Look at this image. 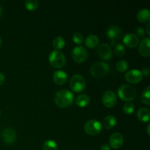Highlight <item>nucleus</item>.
<instances>
[{
  "mask_svg": "<svg viewBox=\"0 0 150 150\" xmlns=\"http://www.w3.org/2000/svg\"><path fill=\"white\" fill-rule=\"evenodd\" d=\"M98 56L104 60H109L112 57V50L107 43H102L98 46L97 50Z\"/></svg>",
  "mask_w": 150,
  "mask_h": 150,
  "instance_id": "nucleus-12",
  "label": "nucleus"
},
{
  "mask_svg": "<svg viewBox=\"0 0 150 150\" xmlns=\"http://www.w3.org/2000/svg\"><path fill=\"white\" fill-rule=\"evenodd\" d=\"M100 150H111V148H110V146L108 144H103L102 146H100Z\"/></svg>",
  "mask_w": 150,
  "mask_h": 150,
  "instance_id": "nucleus-32",
  "label": "nucleus"
},
{
  "mask_svg": "<svg viewBox=\"0 0 150 150\" xmlns=\"http://www.w3.org/2000/svg\"><path fill=\"white\" fill-rule=\"evenodd\" d=\"M54 81L58 85H62L67 81V74L64 71L61 70H57L53 75Z\"/></svg>",
  "mask_w": 150,
  "mask_h": 150,
  "instance_id": "nucleus-16",
  "label": "nucleus"
},
{
  "mask_svg": "<svg viewBox=\"0 0 150 150\" xmlns=\"http://www.w3.org/2000/svg\"><path fill=\"white\" fill-rule=\"evenodd\" d=\"M122 35V32L121 28L117 25H112L109 26L107 30V36L111 40L113 45H114V42H116L121 38Z\"/></svg>",
  "mask_w": 150,
  "mask_h": 150,
  "instance_id": "nucleus-10",
  "label": "nucleus"
},
{
  "mask_svg": "<svg viewBox=\"0 0 150 150\" xmlns=\"http://www.w3.org/2000/svg\"><path fill=\"white\" fill-rule=\"evenodd\" d=\"M72 57L77 63H82L86 61L88 57L87 50L81 45L76 46L72 51Z\"/></svg>",
  "mask_w": 150,
  "mask_h": 150,
  "instance_id": "nucleus-7",
  "label": "nucleus"
},
{
  "mask_svg": "<svg viewBox=\"0 0 150 150\" xmlns=\"http://www.w3.org/2000/svg\"><path fill=\"white\" fill-rule=\"evenodd\" d=\"M137 117L141 122H148L150 120V111L147 108H141L137 111Z\"/></svg>",
  "mask_w": 150,
  "mask_h": 150,
  "instance_id": "nucleus-17",
  "label": "nucleus"
},
{
  "mask_svg": "<svg viewBox=\"0 0 150 150\" xmlns=\"http://www.w3.org/2000/svg\"><path fill=\"white\" fill-rule=\"evenodd\" d=\"M123 42L129 48H136L139 43V38L133 33H127L123 37Z\"/></svg>",
  "mask_w": 150,
  "mask_h": 150,
  "instance_id": "nucleus-13",
  "label": "nucleus"
},
{
  "mask_svg": "<svg viewBox=\"0 0 150 150\" xmlns=\"http://www.w3.org/2000/svg\"><path fill=\"white\" fill-rule=\"evenodd\" d=\"M1 137L4 143L7 144H12L17 139V134L13 128L6 127L1 133Z\"/></svg>",
  "mask_w": 150,
  "mask_h": 150,
  "instance_id": "nucleus-11",
  "label": "nucleus"
},
{
  "mask_svg": "<svg viewBox=\"0 0 150 150\" xmlns=\"http://www.w3.org/2000/svg\"><path fill=\"white\" fill-rule=\"evenodd\" d=\"M125 80L130 83H139L143 79V75L140 70L137 69H131L125 73Z\"/></svg>",
  "mask_w": 150,
  "mask_h": 150,
  "instance_id": "nucleus-9",
  "label": "nucleus"
},
{
  "mask_svg": "<svg viewBox=\"0 0 150 150\" xmlns=\"http://www.w3.org/2000/svg\"><path fill=\"white\" fill-rule=\"evenodd\" d=\"M84 131L90 136H96L102 130V125L96 120H90L86 122L83 126Z\"/></svg>",
  "mask_w": 150,
  "mask_h": 150,
  "instance_id": "nucleus-6",
  "label": "nucleus"
},
{
  "mask_svg": "<svg viewBox=\"0 0 150 150\" xmlns=\"http://www.w3.org/2000/svg\"><path fill=\"white\" fill-rule=\"evenodd\" d=\"M123 142H124V138L120 133H114L110 136V146L113 149H120L122 146Z\"/></svg>",
  "mask_w": 150,
  "mask_h": 150,
  "instance_id": "nucleus-14",
  "label": "nucleus"
},
{
  "mask_svg": "<svg viewBox=\"0 0 150 150\" xmlns=\"http://www.w3.org/2000/svg\"><path fill=\"white\" fill-rule=\"evenodd\" d=\"M114 53L117 56H123L125 53V48L123 46L122 44L119 43L117 45H115V48H114Z\"/></svg>",
  "mask_w": 150,
  "mask_h": 150,
  "instance_id": "nucleus-28",
  "label": "nucleus"
},
{
  "mask_svg": "<svg viewBox=\"0 0 150 150\" xmlns=\"http://www.w3.org/2000/svg\"><path fill=\"white\" fill-rule=\"evenodd\" d=\"M149 124L148 125H147V127H146V130H147V133H148V135H149Z\"/></svg>",
  "mask_w": 150,
  "mask_h": 150,
  "instance_id": "nucleus-35",
  "label": "nucleus"
},
{
  "mask_svg": "<svg viewBox=\"0 0 150 150\" xmlns=\"http://www.w3.org/2000/svg\"><path fill=\"white\" fill-rule=\"evenodd\" d=\"M117 124V120L113 115H108L103 120V125L106 130L114 127Z\"/></svg>",
  "mask_w": 150,
  "mask_h": 150,
  "instance_id": "nucleus-21",
  "label": "nucleus"
},
{
  "mask_svg": "<svg viewBox=\"0 0 150 150\" xmlns=\"http://www.w3.org/2000/svg\"><path fill=\"white\" fill-rule=\"evenodd\" d=\"M150 38H144L140 42L139 47V52L142 56L145 57H149L150 55Z\"/></svg>",
  "mask_w": 150,
  "mask_h": 150,
  "instance_id": "nucleus-15",
  "label": "nucleus"
},
{
  "mask_svg": "<svg viewBox=\"0 0 150 150\" xmlns=\"http://www.w3.org/2000/svg\"><path fill=\"white\" fill-rule=\"evenodd\" d=\"M136 35H137L138 37H142V38H144V35H145V33H146V32H145V30L144 29V28H142V27H139V28H137V29H136Z\"/></svg>",
  "mask_w": 150,
  "mask_h": 150,
  "instance_id": "nucleus-30",
  "label": "nucleus"
},
{
  "mask_svg": "<svg viewBox=\"0 0 150 150\" xmlns=\"http://www.w3.org/2000/svg\"><path fill=\"white\" fill-rule=\"evenodd\" d=\"M117 102V97L112 90H107L102 96V103L107 108H112Z\"/></svg>",
  "mask_w": 150,
  "mask_h": 150,
  "instance_id": "nucleus-8",
  "label": "nucleus"
},
{
  "mask_svg": "<svg viewBox=\"0 0 150 150\" xmlns=\"http://www.w3.org/2000/svg\"><path fill=\"white\" fill-rule=\"evenodd\" d=\"M142 72V75H144V76H149V68H147V67H145V68H143V70H142V71H141Z\"/></svg>",
  "mask_w": 150,
  "mask_h": 150,
  "instance_id": "nucleus-31",
  "label": "nucleus"
},
{
  "mask_svg": "<svg viewBox=\"0 0 150 150\" xmlns=\"http://www.w3.org/2000/svg\"><path fill=\"white\" fill-rule=\"evenodd\" d=\"M70 86L73 92H81L86 87V81L81 75H73L70 80Z\"/></svg>",
  "mask_w": 150,
  "mask_h": 150,
  "instance_id": "nucleus-5",
  "label": "nucleus"
},
{
  "mask_svg": "<svg viewBox=\"0 0 150 150\" xmlns=\"http://www.w3.org/2000/svg\"><path fill=\"white\" fill-rule=\"evenodd\" d=\"M116 68H117V70L119 72L124 73L128 68V63L127 62V61L124 59L119 60L117 62V64H116Z\"/></svg>",
  "mask_w": 150,
  "mask_h": 150,
  "instance_id": "nucleus-25",
  "label": "nucleus"
},
{
  "mask_svg": "<svg viewBox=\"0 0 150 150\" xmlns=\"http://www.w3.org/2000/svg\"><path fill=\"white\" fill-rule=\"evenodd\" d=\"M142 101L145 105H150V86H147L142 95Z\"/></svg>",
  "mask_w": 150,
  "mask_h": 150,
  "instance_id": "nucleus-23",
  "label": "nucleus"
},
{
  "mask_svg": "<svg viewBox=\"0 0 150 150\" xmlns=\"http://www.w3.org/2000/svg\"><path fill=\"white\" fill-rule=\"evenodd\" d=\"M149 26H150V24L149 23H148L147 26H146V33H147L148 35H150V32H149Z\"/></svg>",
  "mask_w": 150,
  "mask_h": 150,
  "instance_id": "nucleus-34",
  "label": "nucleus"
},
{
  "mask_svg": "<svg viewBox=\"0 0 150 150\" xmlns=\"http://www.w3.org/2000/svg\"><path fill=\"white\" fill-rule=\"evenodd\" d=\"M137 20L142 23H147L150 20V12L147 8H143L137 13Z\"/></svg>",
  "mask_w": 150,
  "mask_h": 150,
  "instance_id": "nucleus-18",
  "label": "nucleus"
},
{
  "mask_svg": "<svg viewBox=\"0 0 150 150\" xmlns=\"http://www.w3.org/2000/svg\"><path fill=\"white\" fill-rule=\"evenodd\" d=\"M65 45V41L64 39L61 36H57L54 38L53 41V45L55 48L56 50L59 51L60 49H62Z\"/></svg>",
  "mask_w": 150,
  "mask_h": 150,
  "instance_id": "nucleus-22",
  "label": "nucleus"
},
{
  "mask_svg": "<svg viewBox=\"0 0 150 150\" xmlns=\"http://www.w3.org/2000/svg\"><path fill=\"white\" fill-rule=\"evenodd\" d=\"M43 150H57V144L54 140L45 141L42 145Z\"/></svg>",
  "mask_w": 150,
  "mask_h": 150,
  "instance_id": "nucleus-24",
  "label": "nucleus"
},
{
  "mask_svg": "<svg viewBox=\"0 0 150 150\" xmlns=\"http://www.w3.org/2000/svg\"><path fill=\"white\" fill-rule=\"evenodd\" d=\"M90 103V98L89 95H86V94H81V95H79L76 100V103L78 106L81 107H86V105H89Z\"/></svg>",
  "mask_w": 150,
  "mask_h": 150,
  "instance_id": "nucleus-20",
  "label": "nucleus"
},
{
  "mask_svg": "<svg viewBox=\"0 0 150 150\" xmlns=\"http://www.w3.org/2000/svg\"><path fill=\"white\" fill-rule=\"evenodd\" d=\"M117 94L122 100L130 102L136 98V90L133 86L129 84H123L119 87Z\"/></svg>",
  "mask_w": 150,
  "mask_h": 150,
  "instance_id": "nucleus-2",
  "label": "nucleus"
},
{
  "mask_svg": "<svg viewBox=\"0 0 150 150\" xmlns=\"http://www.w3.org/2000/svg\"><path fill=\"white\" fill-rule=\"evenodd\" d=\"M74 101V95L67 89H61L54 95V102L61 108L70 106Z\"/></svg>",
  "mask_w": 150,
  "mask_h": 150,
  "instance_id": "nucleus-1",
  "label": "nucleus"
},
{
  "mask_svg": "<svg viewBox=\"0 0 150 150\" xmlns=\"http://www.w3.org/2000/svg\"><path fill=\"white\" fill-rule=\"evenodd\" d=\"M123 111L125 114H131L134 112L135 111V105L133 103L127 102L123 106Z\"/></svg>",
  "mask_w": 150,
  "mask_h": 150,
  "instance_id": "nucleus-27",
  "label": "nucleus"
},
{
  "mask_svg": "<svg viewBox=\"0 0 150 150\" xmlns=\"http://www.w3.org/2000/svg\"><path fill=\"white\" fill-rule=\"evenodd\" d=\"M0 115H1V111H0Z\"/></svg>",
  "mask_w": 150,
  "mask_h": 150,
  "instance_id": "nucleus-38",
  "label": "nucleus"
},
{
  "mask_svg": "<svg viewBox=\"0 0 150 150\" xmlns=\"http://www.w3.org/2000/svg\"><path fill=\"white\" fill-rule=\"evenodd\" d=\"M48 60L52 67L55 68H62L66 64V57L62 52L54 50L50 53Z\"/></svg>",
  "mask_w": 150,
  "mask_h": 150,
  "instance_id": "nucleus-3",
  "label": "nucleus"
},
{
  "mask_svg": "<svg viewBox=\"0 0 150 150\" xmlns=\"http://www.w3.org/2000/svg\"><path fill=\"white\" fill-rule=\"evenodd\" d=\"M109 72V66L103 62H98L90 67V73L95 78H102Z\"/></svg>",
  "mask_w": 150,
  "mask_h": 150,
  "instance_id": "nucleus-4",
  "label": "nucleus"
},
{
  "mask_svg": "<svg viewBox=\"0 0 150 150\" xmlns=\"http://www.w3.org/2000/svg\"><path fill=\"white\" fill-rule=\"evenodd\" d=\"M25 7L27 10L32 11V10H35L39 6V2L37 0H26L24 3Z\"/></svg>",
  "mask_w": 150,
  "mask_h": 150,
  "instance_id": "nucleus-26",
  "label": "nucleus"
},
{
  "mask_svg": "<svg viewBox=\"0 0 150 150\" xmlns=\"http://www.w3.org/2000/svg\"><path fill=\"white\" fill-rule=\"evenodd\" d=\"M1 38H0V46H1Z\"/></svg>",
  "mask_w": 150,
  "mask_h": 150,
  "instance_id": "nucleus-37",
  "label": "nucleus"
},
{
  "mask_svg": "<svg viewBox=\"0 0 150 150\" xmlns=\"http://www.w3.org/2000/svg\"><path fill=\"white\" fill-rule=\"evenodd\" d=\"M99 44V38L97 35H89L86 38V40H85V45L89 48H95V47L98 46Z\"/></svg>",
  "mask_w": 150,
  "mask_h": 150,
  "instance_id": "nucleus-19",
  "label": "nucleus"
},
{
  "mask_svg": "<svg viewBox=\"0 0 150 150\" xmlns=\"http://www.w3.org/2000/svg\"><path fill=\"white\" fill-rule=\"evenodd\" d=\"M83 35L81 32H76L73 36V40L76 44H81L83 41Z\"/></svg>",
  "mask_w": 150,
  "mask_h": 150,
  "instance_id": "nucleus-29",
  "label": "nucleus"
},
{
  "mask_svg": "<svg viewBox=\"0 0 150 150\" xmlns=\"http://www.w3.org/2000/svg\"><path fill=\"white\" fill-rule=\"evenodd\" d=\"M4 81H5V77H4V74L0 73V86H1L4 83Z\"/></svg>",
  "mask_w": 150,
  "mask_h": 150,
  "instance_id": "nucleus-33",
  "label": "nucleus"
},
{
  "mask_svg": "<svg viewBox=\"0 0 150 150\" xmlns=\"http://www.w3.org/2000/svg\"><path fill=\"white\" fill-rule=\"evenodd\" d=\"M1 15H2V8H1V7L0 6V18L1 17Z\"/></svg>",
  "mask_w": 150,
  "mask_h": 150,
  "instance_id": "nucleus-36",
  "label": "nucleus"
}]
</instances>
